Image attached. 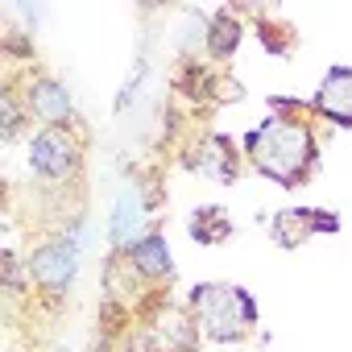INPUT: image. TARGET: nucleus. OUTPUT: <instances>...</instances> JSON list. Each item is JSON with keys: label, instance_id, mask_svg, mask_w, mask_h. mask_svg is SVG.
<instances>
[{"label": "nucleus", "instance_id": "nucleus-1", "mask_svg": "<svg viewBox=\"0 0 352 352\" xmlns=\"http://www.w3.org/2000/svg\"><path fill=\"white\" fill-rule=\"evenodd\" d=\"M249 157L261 174H270L274 183L282 187H294L307 166L315 162V141H311V129L298 124V120H286V116H274L265 120L261 129L249 133Z\"/></svg>", "mask_w": 352, "mask_h": 352}, {"label": "nucleus", "instance_id": "nucleus-2", "mask_svg": "<svg viewBox=\"0 0 352 352\" xmlns=\"http://www.w3.org/2000/svg\"><path fill=\"white\" fill-rule=\"evenodd\" d=\"M191 311H195V323H199L212 340H241V336L253 327V319H257L249 290H241V286H224V282L195 286V294H191Z\"/></svg>", "mask_w": 352, "mask_h": 352}, {"label": "nucleus", "instance_id": "nucleus-3", "mask_svg": "<svg viewBox=\"0 0 352 352\" xmlns=\"http://www.w3.org/2000/svg\"><path fill=\"white\" fill-rule=\"evenodd\" d=\"M340 228V220L331 216V212H311V208H302V212H282V216H274V241L278 245H298V241H307V236H315V232H336Z\"/></svg>", "mask_w": 352, "mask_h": 352}, {"label": "nucleus", "instance_id": "nucleus-4", "mask_svg": "<svg viewBox=\"0 0 352 352\" xmlns=\"http://www.w3.org/2000/svg\"><path fill=\"white\" fill-rule=\"evenodd\" d=\"M30 162H34L38 174H46V179H63V174L75 170V149H71V141H67L63 133L50 129V133H42V137L34 141Z\"/></svg>", "mask_w": 352, "mask_h": 352}, {"label": "nucleus", "instance_id": "nucleus-5", "mask_svg": "<svg viewBox=\"0 0 352 352\" xmlns=\"http://www.w3.org/2000/svg\"><path fill=\"white\" fill-rule=\"evenodd\" d=\"M315 104H319L323 116H331L340 124H352V71L348 67H331V75L323 79Z\"/></svg>", "mask_w": 352, "mask_h": 352}, {"label": "nucleus", "instance_id": "nucleus-6", "mask_svg": "<svg viewBox=\"0 0 352 352\" xmlns=\"http://www.w3.org/2000/svg\"><path fill=\"white\" fill-rule=\"evenodd\" d=\"M34 274H38L42 282H50V286H67L71 274H75V245L58 241V245L42 249V253L34 257Z\"/></svg>", "mask_w": 352, "mask_h": 352}, {"label": "nucleus", "instance_id": "nucleus-7", "mask_svg": "<svg viewBox=\"0 0 352 352\" xmlns=\"http://www.w3.org/2000/svg\"><path fill=\"white\" fill-rule=\"evenodd\" d=\"M199 170L216 183H232L236 179V149L228 137H212L204 149H199Z\"/></svg>", "mask_w": 352, "mask_h": 352}, {"label": "nucleus", "instance_id": "nucleus-8", "mask_svg": "<svg viewBox=\"0 0 352 352\" xmlns=\"http://www.w3.org/2000/svg\"><path fill=\"white\" fill-rule=\"evenodd\" d=\"M34 108H38L46 120H67V116H71V96H67V87H58L54 79H42V83L34 87Z\"/></svg>", "mask_w": 352, "mask_h": 352}, {"label": "nucleus", "instance_id": "nucleus-9", "mask_svg": "<svg viewBox=\"0 0 352 352\" xmlns=\"http://www.w3.org/2000/svg\"><path fill=\"white\" fill-rule=\"evenodd\" d=\"M228 232H232V224H228V216H224L220 208H204V212L191 216V236L204 241V245H216V241H224Z\"/></svg>", "mask_w": 352, "mask_h": 352}, {"label": "nucleus", "instance_id": "nucleus-10", "mask_svg": "<svg viewBox=\"0 0 352 352\" xmlns=\"http://www.w3.org/2000/svg\"><path fill=\"white\" fill-rule=\"evenodd\" d=\"M133 261L145 270V274H170V249L162 236H145L133 245Z\"/></svg>", "mask_w": 352, "mask_h": 352}, {"label": "nucleus", "instance_id": "nucleus-11", "mask_svg": "<svg viewBox=\"0 0 352 352\" xmlns=\"http://www.w3.org/2000/svg\"><path fill=\"white\" fill-rule=\"evenodd\" d=\"M137 224H141V204H137L133 195H124V199L116 204V212H112V236H116V241H129V236L137 232Z\"/></svg>", "mask_w": 352, "mask_h": 352}, {"label": "nucleus", "instance_id": "nucleus-12", "mask_svg": "<svg viewBox=\"0 0 352 352\" xmlns=\"http://www.w3.org/2000/svg\"><path fill=\"white\" fill-rule=\"evenodd\" d=\"M216 34H220V38L212 42V46H216V54H228V50L236 46V25H228V21H220V25H216Z\"/></svg>", "mask_w": 352, "mask_h": 352}]
</instances>
